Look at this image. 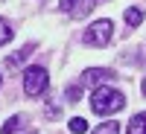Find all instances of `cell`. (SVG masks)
Masks as SVG:
<instances>
[{
	"label": "cell",
	"instance_id": "1",
	"mask_svg": "<svg viewBox=\"0 0 146 134\" xmlns=\"http://www.w3.org/2000/svg\"><path fill=\"white\" fill-rule=\"evenodd\" d=\"M123 105H126V96L120 90H114V88H108V84H96L94 93H91V108H94V114H100V117L117 114Z\"/></svg>",
	"mask_w": 146,
	"mask_h": 134
},
{
	"label": "cell",
	"instance_id": "2",
	"mask_svg": "<svg viewBox=\"0 0 146 134\" xmlns=\"http://www.w3.org/2000/svg\"><path fill=\"white\" fill-rule=\"evenodd\" d=\"M47 84H50V73L44 67H27V73H23V90H27V96H41L47 90Z\"/></svg>",
	"mask_w": 146,
	"mask_h": 134
},
{
	"label": "cell",
	"instance_id": "3",
	"mask_svg": "<svg viewBox=\"0 0 146 134\" xmlns=\"http://www.w3.org/2000/svg\"><path fill=\"white\" fill-rule=\"evenodd\" d=\"M111 35H114V23L111 20H96L91 23L88 29H85V44H91V47H105L108 41H111Z\"/></svg>",
	"mask_w": 146,
	"mask_h": 134
},
{
	"label": "cell",
	"instance_id": "4",
	"mask_svg": "<svg viewBox=\"0 0 146 134\" xmlns=\"http://www.w3.org/2000/svg\"><path fill=\"white\" fill-rule=\"evenodd\" d=\"M58 6H62L67 15H73V18H85V15H91V12H94L96 0H62Z\"/></svg>",
	"mask_w": 146,
	"mask_h": 134
},
{
	"label": "cell",
	"instance_id": "5",
	"mask_svg": "<svg viewBox=\"0 0 146 134\" xmlns=\"http://www.w3.org/2000/svg\"><path fill=\"white\" fill-rule=\"evenodd\" d=\"M111 79H117L111 67H91V70H85V76H82V82L91 84V88H96V84H105V82H111Z\"/></svg>",
	"mask_w": 146,
	"mask_h": 134
},
{
	"label": "cell",
	"instance_id": "6",
	"mask_svg": "<svg viewBox=\"0 0 146 134\" xmlns=\"http://www.w3.org/2000/svg\"><path fill=\"white\" fill-rule=\"evenodd\" d=\"M32 50H35V44H27V47H21V50H18L15 55H9V58H6V67H9V70H15V67H21L23 61H29Z\"/></svg>",
	"mask_w": 146,
	"mask_h": 134
},
{
	"label": "cell",
	"instance_id": "7",
	"mask_svg": "<svg viewBox=\"0 0 146 134\" xmlns=\"http://www.w3.org/2000/svg\"><path fill=\"white\" fill-rule=\"evenodd\" d=\"M126 134H146V114H135V117H131Z\"/></svg>",
	"mask_w": 146,
	"mask_h": 134
},
{
	"label": "cell",
	"instance_id": "8",
	"mask_svg": "<svg viewBox=\"0 0 146 134\" xmlns=\"http://www.w3.org/2000/svg\"><path fill=\"white\" fill-rule=\"evenodd\" d=\"M21 125H23V117H21V114H18V117H9L6 123H3V128H0V134H15Z\"/></svg>",
	"mask_w": 146,
	"mask_h": 134
},
{
	"label": "cell",
	"instance_id": "9",
	"mask_svg": "<svg viewBox=\"0 0 146 134\" xmlns=\"http://www.w3.org/2000/svg\"><path fill=\"white\" fill-rule=\"evenodd\" d=\"M140 20H143V12H140L137 6L126 9V23H129V26H140Z\"/></svg>",
	"mask_w": 146,
	"mask_h": 134
},
{
	"label": "cell",
	"instance_id": "10",
	"mask_svg": "<svg viewBox=\"0 0 146 134\" xmlns=\"http://www.w3.org/2000/svg\"><path fill=\"white\" fill-rule=\"evenodd\" d=\"M94 134H120V123H100Z\"/></svg>",
	"mask_w": 146,
	"mask_h": 134
},
{
	"label": "cell",
	"instance_id": "11",
	"mask_svg": "<svg viewBox=\"0 0 146 134\" xmlns=\"http://www.w3.org/2000/svg\"><path fill=\"white\" fill-rule=\"evenodd\" d=\"M12 35H15V32H12V26H9L3 18H0V47L9 44V41H12Z\"/></svg>",
	"mask_w": 146,
	"mask_h": 134
},
{
	"label": "cell",
	"instance_id": "12",
	"mask_svg": "<svg viewBox=\"0 0 146 134\" xmlns=\"http://www.w3.org/2000/svg\"><path fill=\"white\" fill-rule=\"evenodd\" d=\"M70 131H73V134H85V131H88V123H85L82 117H73V119H70Z\"/></svg>",
	"mask_w": 146,
	"mask_h": 134
},
{
	"label": "cell",
	"instance_id": "13",
	"mask_svg": "<svg viewBox=\"0 0 146 134\" xmlns=\"http://www.w3.org/2000/svg\"><path fill=\"white\" fill-rule=\"evenodd\" d=\"M79 96H82V88L79 84H70L67 88V102H79Z\"/></svg>",
	"mask_w": 146,
	"mask_h": 134
},
{
	"label": "cell",
	"instance_id": "14",
	"mask_svg": "<svg viewBox=\"0 0 146 134\" xmlns=\"http://www.w3.org/2000/svg\"><path fill=\"white\" fill-rule=\"evenodd\" d=\"M47 117H58V108L56 105H47Z\"/></svg>",
	"mask_w": 146,
	"mask_h": 134
},
{
	"label": "cell",
	"instance_id": "15",
	"mask_svg": "<svg viewBox=\"0 0 146 134\" xmlns=\"http://www.w3.org/2000/svg\"><path fill=\"white\" fill-rule=\"evenodd\" d=\"M140 90H143V93H146V79H143V84H140Z\"/></svg>",
	"mask_w": 146,
	"mask_h": 134
},
{
	"label": "cell",
	"instance_id": "16",
	"mask_svg": "<svg viewBox=\"0 0 146 134\" xmlns=\"http://www.w3.org/2000/svg\"><path fill=\"white\" fill-rule=\"evenodd\" d=\"M29 134H38V131H29Z\"/></svg>",
	"mask_w": 146,
	"mask_h": 134
},
{
	"label": "cell",
	"instance_id": "17",
	"mask_svg": "<svg viewBox=\"0 0 146 134\" xmlns=\"http://www.w3.org/2000/svg\"><path fill=\"white\" fill-rule=\"evenodd\" d=\"M0 82H3V79H0Z\"/></svg>",
	"mask_w": 146,
	"mask_h": 134
}]
</instances>
